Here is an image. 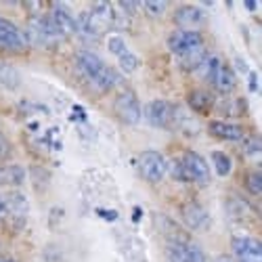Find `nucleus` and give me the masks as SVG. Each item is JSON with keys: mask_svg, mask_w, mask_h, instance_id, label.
I'll list each match as a JSON object with an SVG mask.
<instances>
[{"mask_svg": "<svg viewBox=\"0 0 262 262\" xmlns=\"http://www.w3.org/2000/svg\"><path fill=\"white\" fill-rule=\"evenodd\" d=\"M246 187H248V191L252 195H260V191H262V177H260V172H250L248 174Z\"/></svg>", "mask_w": 262, "mask_h": 262, "instance_id": "26", "label": "nucleus"}, {"mask_svg": "<svg viewBox=\"0 0 262 262\" xmlns=\"http://www.w3.org/2000/svg\"><path fill=\"white\" fill-rule=\"evenodd\" d=\"M114 112L124 124H130V126L139 124V120H141V103H139L137 95L130 93V91L120 93L116 97V101H114Z\"/></svg>", "mask_w": 262, "mask_h": 262, "instance_id": "5", "label": "nucleus"}, {"mask_svg": "<svg viewBox=\"0 0 262 262\" xmlns=\"http://www.w3.org/2000/svg\"><path fill=\"white\" fill-rule=\"evenodd\" d=\"M21 181H24V170L19 166L7 168L0 174V183H5V185H21Z\"/></svg>", "mask_w": 262, "mask_h": 262, "instance_id": "23", "label": "nucleus"}, {"mask_svg": "<svg viewBox=\"0 0 262 262\" xmlns=\"http://www.w3.org/2000/svg\"><path fill=\"white\" fill-rule=\"evenodd\" d=\"M28 47V38L21 32L13 21L0 17V49L5 51H13V53H21Z\"/></svg>", "mask_w": 262, "mask_h": 262, "instance_id": "7", "label": "nucleus"}, {"mask_svg": "<svg viewBox=\"0 0 262 262\" xmlns=\"http://www.w3.org/2000/svg\"><path fill=\"white\" fill-rule=\"evenodd\" d=\"M137 166L143 174V179H147L149 183H160L168 172V164H166L164 156L158 154V151H154V149L143 151V154L139 156Z\"/></svg>", "mask_w": 262, "mask_h": 262, "instance_id": "4", "label": "nucleus"}, {"mask_svg": "<svg viewBox=\"0 0 262 262\" xmlns=\"http://www.w3.org/2000/svg\"><path fill=\"white\" fill-rule=\"evenodd\" d=\"M139 65H141V59H139L137 55H133L130 51L120 57V68H122L124 72H135V70H139Z\"/></svg>", "mask_w": 262, "mask_h": 262, "instance_id": "25", "label": "nucleus"}, {"mask_svg": "<svg viewBox=\"0 0 262 262\" xmlns=\"http://www.w3.org/2000/svg\"><path fill=\"white\" fill-rule=\"evenodd\" d=\"M30 34L38 45H47V47H53L59 40V34L53 26L51 17H34L30 21Z\"/></svg>", "mask_w": 262, "mask_h": 262, "instance_id": "11", "label": "nucleus"}, {"mask_svg": "<svg viewBox=\"0 0 262 262\" xmlns=\"http://www.w3.org/2000/svg\"><path fill=\"white\" fill-rule=\"evenodd\" d=\"M210 128V135L216 137V139H223V141H242L246 137V130L237 124H229V122H210L208 124Z\"/></svg>", "mask_w": 262, "mask_h": 262, "instance_id": "17", "label": "nucleus"}, {"mask_svg": "<svg viewBox=\"0 0 262 262\" xmlns=\"http://www.w3.org/2000/svg\"><path fill=\"white\" fill-rule=\"evenodd\" d=\"M26 216H28V202H26L24 195H19V193L7 195V198H5V214H3V221H7L9 227L19 229V227H24Z\"/></svg>", "mask_w": 262, "mask_h": 262, "instance_id": "8", "label": "nucleus"}, {"mask_svg": "<svg viewBox=\"0 0 262 262\" xmlns=\"http://www.w3.org/2000/svg\"><path fill=\"white\" fill-rule=\"evenodd\" d=\"M170 262H206V254L191 242L170 244Z\"/></svg>", "mask_w": 262, "mask_h": 262, "instance_id": "12", "label": "nucleus"}, {"mask_svg": "<svg viewBox=\"0 0 262 262\" xmlns=\"http://www.w3.org/2000/svg\"><path fill=\"white\" fill-rule=\"evenodd\" d=\"M233 250L239 262H262V248L256 237H235L233 239Z\"/></svg>", "mask_w": 262, "mask_h": 262, "instance_id": "10", "label": "nucleus"}, {"mask_svg": "<svg viewBox=\"0 0 262 262\" xmlns=\"http://www.w3.org/2000/svg\"><path fill=\"white\" fill-rule=\"evenodd\" d=\"M174 177L185 181V183H195V185H208L210 183V166L206 160L195 154V151H185L183 158L174 164Z\"/></svg>", "mask_w": 262, "mask_h": 262, "instance_id": "2", "label": "nucleus"}, {"mask_svg": "<svg viewBox=\"0 0 262 262\" xmlns=\"http://www.w3.org/2000/svg\"><path fill=\"white\" fill-rule=\"evenodd\" d=\"M174 107L172 103L164 101V99H156L151 101L145 109V116H147V122L156 128H170L172 122H174Z\"/></svg>", "mask_w": 262, "mask_h": 262, "instance_id": "9", "label": "nucleus"}, {"mask_svg": "<svg viewBox=\"0 0 262 262\" xmlns=\"http://www.w3.org/2000/svg\"><path fill=\"white\" fill-rule=\"evenodd\" d=\"M78 24V30H82L86 36L91 38H99L103 36L107 30H112L114 24H112V5H97L91 13H84L80 17V21H76Z\"/></svg>", "mask_w": 262, "mask_h": 262, "instance_id": "3", "label": "nucleus"}, {"mask_svg": "<svg viewBox=\"0 0 262 262\" xmlns=\"http://www.w3.org/2000/svg\"><path fill=\"white\" fill-rule=\"evenodd\" d=\"M143 7H145V11H149L154 17L164 15V13H166V9H168V5H166V3H145Z\"/></svg>", "mask_w": 262, "mask_h": 262, "instance_id": "28", "label": "nucleus"}, {"mask_svg": "<svg viewBox=\"0 0 262 262\" xmlns=\"http://www.w3.org/2000/svg\"><path fill=\"white\" fill-rule=\"evenodd\" d=\"M189 103L193 105V109L198 114H210V109L214 105V99H212V95H208L204 91H193L189 95Z\"/></svg>", "mask_w": 262, "mask_h": 262, "instance_id": "20", "label": "nucleus"}, {"mask_svg": "<svg viewBox=\"0 0 262 262\" xmlns=\"http://www.w3.org/2000/svg\"><path fill=\"white\" fill-rule=\"evenodd\" d=\"M210 84L214 86L218 93H223V95L231 93V91L235 89V74H233V68H231V65H229V63H223V61H218V68H216V72H214Z\"/></svg>", "mask_w": 262, "mask_h": 262, "instance_id": "16", "label": "nucleus"}, {"mask_svg": "<svg viewBox=\"0 0 262 262\" xmlns=\"http://www.w3.org/2000/svg\"><path fill=\"white\" fill-rule=\"evenodd\" d=\"M0 262H17V260H13V258H0Z\"/></svg>", "mask_w": 262, "mask_h": 262, "instance_id": "31", "label": "nucleus"}, {"mask_svg": "<svg viewBox=\"0 0 262 262\" xmlns=\"http://www.w3.org/2000/svg\"><path fill=\"white\" fill-rule=\"evenodd\" d=\"M204 47V40H202V34L200 32H191V30H177L172 32L170 38H168V49L177 55V57H183L195 49Z\"/></svg>", "mask_w": 262, "mask_h": 262, "instance_id": "6", "label": "nucleus"}, {"mask_svg": "<svg viewBox=\"0 0 262 262\" xmlns=\"http://www.w3.org/2000/svg\"><path fill=\"white\" fill-rule=\"evenodd\" d=\"M107 45H109V51H112L118 59H120L122 55H126V53H128L126 42H124V38H120V36H112V38H109Z\"/></svg>", "mask_w": 262, "mask_h": 262, "instance_id": "27", "label": "nucleus"}, {"mask_svg": "<svg viewBox=\"0 0 262 262\" xmlns=\"http://www.w3.org/2000/svg\"><path fill=\"white\" fill-rule=\"evenodd\" d=\"M218 61H221V59L206 55V59L202 61V65L198 68V72H200V76H202L204 80H208V82L212 80V76H214V72H216V68H218Z\"/></svg>", "mask_w": 262, "mask_h": 262, "instance_id": "24", "label": "nucleus"}, {"mask_svg": "<svg viewBox=\"0 0 262 262\" xmlns=\"http://www.w3.org/2000/svg\"><path fill=\"white\" fill-rule=\"evenodd\" d=\"M156 225H158V229L162 231V235H166L172 244H181V242H189V239L183 235V229L177 225V223H172L170 218H166V216H162V214H158L156 216Z\"/></svg>", "mask_w": 262, "mask_h": 262, "instance_id": "18", "label": "nucleus"}, {"mask_svg": "<svg viewBox=\"0 0 262 262\" xmlns=\"http://www.w3.org/2000/svg\"><path fill=\"white\" fill-rule=\"evenodd\" d=\"M212 162H214V170L221 174V177H229L233 170V162L229 156H225L223 151H214L212 154Z\"/></svg>", "mask_w": 262, "mask_h": 262, "instance_id": "22", "label": "nucleus"}, {"mask_svg": "<svg viewBox=\"0 0 262 262\" xmlns=\"http://www.w3.org/2000/svg\"><path fill=\"white\" fill-rule=\"evenodd\" d=\"M51 21L57 30L59 36H72L74 32H78V24L74 15L68 11V7H63L59 3L53 5V11H51Z\"/></svg>", "mask_w": 262, "mask_h": 262, "instance_id": "13", "label": "nucleus"}, {"mask_svg": "<svg viewBox=\"0 0 262 262\" xmlns=\"http://www.w3.org/2000/svg\"><path fill=\"white\" fill-rule=\"evenodd\" d=\"M206 55H208L206 49L200 47V49H195V51H191V53L179 57V65H181L183 70H187V72H198V68L202 65V61L206 59Z\"/></svg>", "mask_w": 262, "mask_h": 262, "instance_id": "19", "label": "nucleus"}, {"mask_svg": "<svg viewBox=\"0 0 262 262\" xmlns=\"http://www.w3.org/2000/svg\"><path fill=\"white\" fill-rule=\"evenodd\" d=\"M76 61H78L80 72L86 76V80H91L99 91H109V89H114V86L120 82L118 74L109 68L103 59H99L93 53L84 51V53H80L76 57Z\"/></svg>", "mask_w": 262, "mask_h": 262, "instance_id": "1", "label": "nucleus"}, {"mask_svg": "<svg viewBox=\"0 0 262 262\" xmlns=\"http://www.w3.org/2000/svg\"><path fill=\"white\" fill-rule=\"evenodd\" d=\"M174 21L181 26L179 30H191V32H198V28H202L206 24V15L195 9V7H181L174 15Z\"/></svg>", "mask_w": 262, "mask_h": 262, "instance_id": "15", "label": "nucleus"}, {"mask_svg": "<svg viewBox=\"0 0 262 262\" xmlns=\"http://www.w3.org/2000/svg\"><path fill=\"white\" fill-rule=\"evenodd\" d=\"M181 214H183L185 225L193 231H204V229L210 227V214L200 204H185Z\"/></svg>", "mask_w": 262, "mask_h": 262, "instance_id": "14", "label": "nucleus"}, {"mask_svg": "<svg viewBox=\"0 0 262 262\" xmlns=\"http://www.w3.org/2000/svg\"><path fill=\"white\" fill-rule=\"evenodd\" d=\"M214 262H235V260H233L231 256H218Z\"/></svg>", "mask_w": 262, "mask_h": 262, "instance_id": "30", "label": "nucleus"}, {"mask_svg": "<svg viewBox=\"0 0 262 262\" xmlns=\"http://www.w3.org/2000/svg\"><path fill=\"white\" fill-rule=\"evenodd\" d=\"M0 82H3L7 89H19V82H21L17 70L5 61H0Z\"/></svg>", "mask_w": 262, "mask_h": 262, "instance_id": "21", "label": "nucleus"}, {"mask_svg": "<svg viewBox=\"0 0 262 262\" xmlns=\"http://www.w3.org/2000/svg\"><path fill=\"white\" fill-rule=\"evenodd\" d=\"M9 151H11V145H9V141L5 139V135L0 133V160H5V158L9 156Z\"/></svg>", "mask_w": 262, "mask_h": 262, "instance_id": "29", "label": "nucleus"}]
</instances>
